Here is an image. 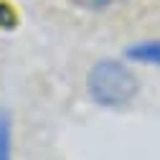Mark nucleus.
Returning a JSON list of instances; mask_svg holds the SVG:
<instances>
[{
	"label": "nucleus",
	"mask_w": 160,
	"mask_h": 160,
	"mask_svg": "<svg viewBox=\"0 0 160 160\" xmlns=\"http://www.w3.org/2000/svg\"><path fill=\"white\" fill-rule=\"evenodd\" d=\"M119 0H74V5L84 8V10H107L112 5H117Z\"/></svg>",
	"instance_id": "nucleus-4"
},
{
	"label": "nucleus",
	"mask_w": 160,
	"mask_h": 160,
	"mask_svg": "<svg viewBox=\"0 0 160 160\" xmlns=\"http://www.w3.org/2000/svg\"><path fill=\"white\" fill-rule=\"evenodd\" d=\"M125 56L130 61L148 64V66H160V38H150V41H137L127 46Z\"/></svg>",
	"instance_id": "nucleus-2"
},
{
	"label": "nucleus",
	"mask_w": 160,
	"mask_h": 160,
	"mask_svg": "<svg viewBox=\"0 0 160 160\" xmlns=\"http://www.w3.org/2000/svg\"><path fill=\"white\" fill-rule=\"evenodd\" d=\"M18 15L8 3H0V28H15Z\"/></svg>",
	"instance_id": "nucleus-5"
},
{
	"label": "nucleus",
	"mask_w": 160,
	"mask_h": 160,
	"mask_svg": "<svg viewBox=\"0 0 160 160\" xmlns=\"http://www.w3.org/2000/svg\"><path fill=\"white\" fill-rule=\"evenodd\" d=\"M0 160H13V117L0 109Z\"/></svg>",
	"instance_id": "nucleus-3"
},
{
	"label": "nucleus",
	"mask_w": 160,
	"mask_h": 160,
	"mask_svg": "<svg viewBox=\"0 0 160 160\" xmlns=\"http://www.w3.org/2000/svg\"><path fill=\"white\" fill-rule=\"evenodd\" d=\"M140 92V79L130 64L119 58H102L87 74V94L94 104L117 109L130 104Z\"/></svg>",
	"instance_id": "nucleus-1"
}]
</instances>
